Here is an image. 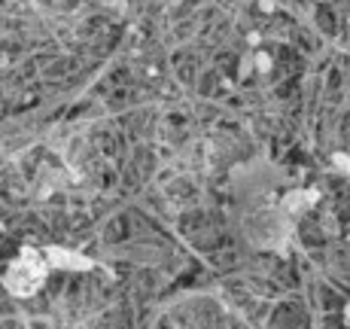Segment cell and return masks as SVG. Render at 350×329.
<instances>
[{"label": "cell", "instance_id": "obj_1", "mask_svg": "<svg viewBox=\"0 0 350 329\" xmlns=\"http://www.w3.org/2000/svg\"><path fill=\"white\" fill-rule=\"evenodd\" d=\"M46 278V263L40 253L33 250H25L22 256L12 263L10 268V278H6V284H10L12 293H18V296H25V293H33L40 284H43Z\"/></svg>", "mask_w": 350, "mask_h": 329}]
</instances>
